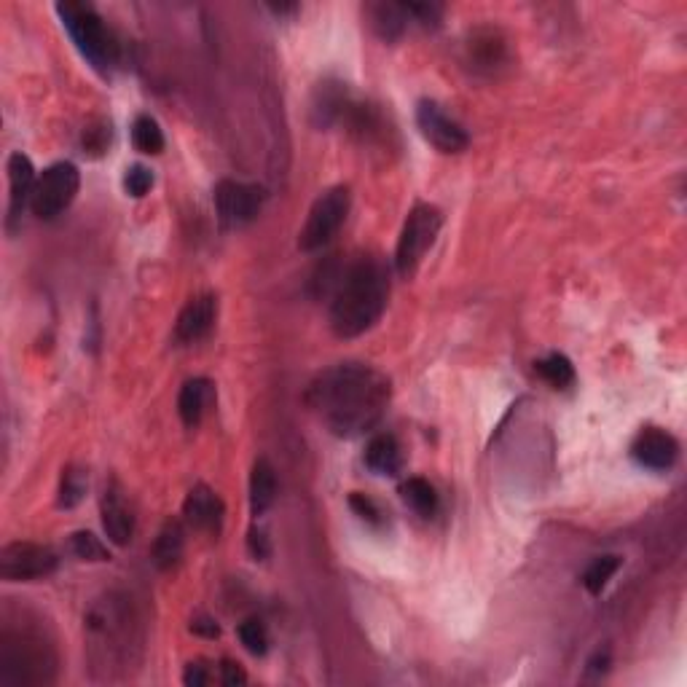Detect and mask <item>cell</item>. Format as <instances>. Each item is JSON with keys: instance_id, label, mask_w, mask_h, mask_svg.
Returning a JSON list of instances; mask_svg holds the SVG:
<instances>
[{"instance_id": "obj_12", "label": "cell", "mask_w": 687, "mask_h": 687, "mask_svg": "<svg viewBox=\"0 0 687 687\" xmlns=\"http://www.w3.org/2000/svg\"><path fill=\"white\" fill-rule=\"evenodd\" d=\"M416 127L425 135L430 145H435L443 153H462L470 145V137L457 121L449 119L441 111V105L430 100H422L416 105Z\"/></svg>"}, {"instance_id": "obj_6", "label": "cell", "mask_w": 687, "mask_h": 687, "mask_svg": "<svg viewBox=\"0 0 687 687\" xmlns=\"http://www.w3.org/2000/svg\"><path fill=\"white\" fill-rule=\"evenodd\" d=\"M441 226L443 215L433 204H416L408 213L403 231H400L398 250H395V266L403 277H411L416 272V266L422 263L427 250L435 245Z\"/></svg>"}, {"instance_id": "obj_28", "label": "cell", "mask_w": 687, "mask_h": 687, "mask_svg": "<svg viewBox=\"0 0 687 687\" xmlns=\"http://www.w3.org/2000/svg\"><path fill=\"white\" fill-rule=\"evenodd\" d=\"M239 642L245 645L250 655H266L269 653V631L258 618H247L239 626Z\"/></svg>"}, {"instance_id": "obj_29", "label": "cell", "mask_w": 687, "mask_h": 687, "mask_svg": "<svg viewBox=\"0 0 687 687\" xmlns=\"http://www.w3.org/2000/svg\"><path fill=\"white\" fill-rule=\"evenodd\" d=\"M70 548L81 561H108L111 553L100 543V537H94L92 532H76L70 540Z\"/></svg>"}, {"instance_id": "obj_22", "label": "cell", "mask_w": 687, "mask_h": 687, "mask_svg": "<svg viewBox=\"0 0 687 687\" xmlns=\"http://www.w3.org/2000/svg\"><path fill=\"white\" fill-rule=\"evenodd\" d=\"M371 25L384 41H398L408 25L403 3H376V6H371Z\"/></svg>"}, {"instance_id": "obj_35", "label": "cell", "mask_w": 687, "mask_h": 687, "mask_svg": "<svg viewBox=\"0 0 687 687\" xmlns=\"http://www.w3.org/2000/svg\"><path fill=\"white\" fill-rule=\"evenodd\" d=\"M221 682L223 685H229V687H234V685H245L247 682V674H245V669L239 666V663H234V661H223V666H221Z\"/></svg>"}, {"instance_id": "obj_16", "label": "cell", "mask_w": 687, "mask_h": 687, "mask_svg": "<svg viewBox=\"0 0 687 687\" xmlns=\"http://www.w3.org/2000/svg\"><path fill=\"white\" fill-rule=\"evenodd\" d=\"M35 170L33 162L27 159L25 153H11L9 156V223L19 221L25 207H30L35 191Z\"/></svg>"}, {"instance_id": "obj_5", "label": "cell", "mask_w": 687, "mask_h": 687, "mask_svg": "<svg viewBox=\"0 0 687 687\" xmlns=\"http://www.w3.org/2000/svg\"><path fill=\"white\" fill-rule=\"evenodd\" d=\"M57 14H60L62 25L70 33L78 51L100 73H108L119 60V43H116L111 30L105 27L100 14L84 3H57Z\"/></svg>"}, {"instance_id": "obj_17", "label": "cell", "mask_w": 687, "mask_h": 687, "mask_svg": "<svg viewBox=\"0 0 687 687\" xmlns=\"http://www.w3.org/2000/svg\"><path fill=\"white\" fill-rule=\"evenodd\" d=\"M102 529L113 545H129L132 535H135V516L127 508V502L116 489H108L102 497Z\"/></svg>"}, {"instance_id": "obj_34", "label": "cell", "mask_w": 687, "mask_h": 687, "mask_svg": "<svg viewBox=\"0 0 687 687\" xmlns=\"http://www.w3.org/2000/svg\"><path fill=\"white\" fill-rule=\"evenodd\" d=\"M247 548H250V553H253V559H258V561L272 556L269 537H266V532H261V529H250V535H247Z\"/></svg>"}, {"instance_id": "obj_33", "label": "cell", "mask_w": 687, "mask_h": 687, "mask_svg": "<svg viewBox=\"0 0 687 687\" xmlns=\"http://www.w3.org/2000/svg\"><path fill=\"white\" fill-rule=\"evenodd\" d=\"M349 508L355 510L357 516L363 518V521H368V524H382V510H379V505H376L371 497H365V494H352V497H349Z\"/></svg>"}, {"instance_id": "obj_8", "label": "cell", "mask_w": 687, "mask_h": 687, "mask_svg": "<svg viewBox=\"0 0 687 687\" xmlns=\"http://www.w3.org/2000/svg\"><path fill=\"white\" fill-rule=\"evenodd\" d=\"M462 65L473 76L497 78L513 65V49L497 27H475L462 41Z\"/></svg>"}, {"instance_id": "obj_25", "label": "cell", "mask_w": 687, "mask_h": 687, "mask_svg": "<svg viewBox=\"0 0 687 687\" xmlns=\"http://www.w3.org/2000/svg\"><path fill=\"white\" fill-rule=\"evenodd\" d=\"M132 143L140 153H148V156H156V153L164 151V135L159 124L151 119V116H137L135 124H132Z\"/></svg>"}, {"instance_id": "obj_9", "label": "cell", "mask_w": 687, "mask_h": 687, "mask_svg": "<svg viewBox=\"0 0 687 687\" xmlns=\"http://www.w3.org/2000/svg\"><path fill=\"white\" fill-rule=\"evenodd\" d=\"M78 186H81V172H78L76 164H51L49 170L43 172L38 183H35L30 210L38 218H43V221H51V218L65 213L70 204H73Z\"/></svg>"}, {"instance_id": "obj_1", "label": "cell", "mask_w": 687, "mask_h": 687, "mask_svg": "<svg viewBox=\"0 0 687 687\" xmlns=\"http://www.w3.org/2000/svg\"><path fill=\"white\" fill-rule=\"evenodd\" d=\"M390 400V382L360 363L328 368L309 384L306 403L323 416L339 438H357L382 422Z\"/></svg>"}, {"instance_id": "obj_27", "label": "cell", "mask_w": 687, "mask_h": 687, "mask_svg": "<svg viewBox=\"0 0 687 687\" xmlns=\"http://www.w3.org/2000/svg\"><path fill=\"white\" fill-rule=\"evenodd\" d=\"M86 473L78 470V467H68L62 473V484H60V508H76L78 502L84 500L86 494Z\"/></svg>"}, {"instance_id": "obj_7", "label": "cell", "mask_w": 687, "mask_h": 687, "mask_svg": "<svg viewBox=\"0 0 687 687\" xmlns=\"http://www.w3.org/2000/svg\"><path fill=\"white\" fill-rule=\"evenodd\" d=\"M349 215V188L336 186L331 191H325L323 196H317V202L312 204V210L306 215V223L301 234H298V247L304 253H314L331 242L339 229L344 226Z\"/></svg>"}, {"instance_id": "obj_18", "label": "cell", "mask_w": 687, "mask_h": 687, "mask_svg": "<svg viewBox=\"0 0 687 687\" xmlns=\"http://www.w3.org/2000/svg\"><path fill=\"white\" fill-rule=\"evenodd\" d=\"M365 465L376 475H398L403 467V451H400L398 438L390 433L374 435L365 449Z\"/></svg>"}, {"instance_id": "obj_30", "label": "cell", "mask_w": 687, "mask_h": 687, "mask_svg": "<svg viewBox=\"0 0 687 687\" xmlns=\"http://www.w3.org/2000/svg\"><path fill=\"white\" fill-rule=\"evenodd\" d=\"M151 186H153V172L148 170V167H143V164L129 167L127 175H124V191H127L129 196H135V199L148 194Z\"/></svg>"}, {"instance_id": "obj_23", "label": "cell", "mask_w": 687, "mask_h": 687, "mask_svg": "<svg viewBox=\"0 0 687 687\" xmlns=\"http://www.w3.org/2000/svg\"><path fill=\"white\" fill-rule=\"evenodd\" d=\"M400 497L408 508L414 510L416 516L433 518L438 513V494H435L433 484L425 478H408L400 484Z\"/></svg>"}, {"instance_id": "obj_32", "label": "cell", "mask_w": 687, "mask_h": 687, "mask_svg": "<svg viewBox=\"0 0 687 687\" xmlns=\"http://www.w3.org/2000/svg\"><path fill=\"white\" fill-rule=\"evenodd\" d=\"M81 143H84V148L92 153V156H100V153L108 148V143H111V124L100 121L97 127H86Z\"/></svg>"}, {"instance_id": "obj_13", "label": "cell", "mask_w": 687, "mask_h": 687, "mask_svg": "<svg viewBox=\"0 0 687 687\" xmlns=\"http://www.w3.org/2000/svg\"><path fill=\"white\" fill-rule=\"evenodd\" d=\"M631 457L639 467L647 470H669L679 457V443L671 438L666 430L658 427H647L637 435V441L631 443Z\"/></svg>"}, {"instance_id": "obj_3", "label": "cell", "mask_w": 687, "mask_h": 687, "mask_svg": "<svg viewBox=\"0 0 687 687\" xmlns=\"http://www.w3.org/2000/svg\"><path fill=\"white\" fill-rule=\"evenodd\" d=\"M86 631H89V647L97 661H129V650L135 645V623H132L127 599H105V604H97L86 618Z\"/></svg>"}, {"instance_id": "obj_10", "label": "cell", "mask_w": 687, "mask_h": 687, "mask_svg": "<svg viewBox=\"0 0 687 687\" xmlns=\"http://www.w3.org/2000/svg\"><path fill=\"white\" fill-rule=\"evenodd\" d=\"M60 559L49 545L9 543L0 548V577L9 583H33L57 569Z\"/></svg>"}, {"instance_id": "obj_15", "label": "cell", "mask_w": 687, "mask_h": 687, "mask_svg": "<svg viewBox=\"0 0 687 687\" xmlns=\"http://www.w3.org/2000/svg\"><path fill=\"white\" fill-rule=\"evenodd\" d=\"M183 516L199 532H218L223 524V502L210 486L196 484L183 502Z\"/></svg>"}, {"instance_id": "obj_24", "label": "cell", "mask_w": 687, "mask_h": 687, "mask_svg": "<svg viewBox=\"0 0 687 687\" xmlns=\"http://www.w3.org/2000/svg\"><path fill=\"white\" fill-rule=\"evenodd\" d=\"M535 371L543 376L551 387H556V390H564V387H569V384L575 382V368L569 363V357L559 355V352H553V355L537 360Z\"/></svg>"}, {"instance_id": "obj_20", "label": "cell", "mask_w": 687, "mask_h": 687, "mask_svg": "<svg viewBox=\"0 0 687 687\" xmlns=\"http://www.w3.org/2000/svg\"><path fill=\"white\" fill-rule=\"evenodd\" d=\"M213 398V384L207 379H191V382L183 384L178 398V414L183 419L186 427H196L202 422L204 411H207V403Z\"/></svg>"}, {"instance_id": "obj_14", "label": "cell", "mask_w": 687, "mask_h": 687, "mask_svg": "<svg viewBox=\"0 0 687 687\" xmlns=\"http://www.w3.org/2000/svg\"><path fill=\"white\" fill-rule=\"evenodd\" d=\"M215 314H218V301L215 296H196L191 298L183 312H180L178 323H175V339L180 344H196L199 339H204L210 328L215 323Z\"/></svg>"}, {"instance_id": "obj_2", "label": "cell", "mask_w": 687, "mask_h": 687, "mask_svg": "<svg viewBox=\"0 0 687 687\" xmlns=\"http://www.w3.org/2000/svg\"><path fill=\"white\" fill-rule=\"evenodd\" d=\"M390 296V280L374 258L355 261L344 269L331 298V328L339 339H355L374 328Z\"/></svg>"}, {"instance_id": "obj_4", "label": "cell", "mask_w": 687, "mask_h": 687, "mask_svg": "<svg viewBox=\"0 0 687 687\" xmlns=\"http://www.w3.org/2000/svg\"><path fill=\"white\" fill-rule=\"evenodd\" d=\"M54 653L46 639L33 631H6L0 642V679L11 685L49 682Z\"/></svg>"}, {"instance_id": "obj_37", "label": "cell", "mask_w": 687, "mask_h": 687, "mask_svg": "<svg viewBox=\"0 0 687 687\" xmlns=\"http://www.w3.org/2000/svg\"><path fill=\"white\" fill-rule=\"evenodd\" d=\"M191 631L194 634H199V637H207V639H215V637H221V626L215 623L213 618H194L191 620Z\"/></svg>"}, {"instance_id": "obj_21", "label": "cell", "mask_w": 687, "mask_h": 687, "mask_svg": "<svg viewBox=\"0 0 687 687\" xmlns=\"http://www.w3.org/2000/svg\"><path fill=\"white\" fill-rule=\"evenodd\" d=\"M183 548H186V529L180 521H167L153 543V564L159 569H172L183 556Z\"/></svg>"}, {"instance_id": "obj_36", "label": "cell", "mask_w": 687, "mask_h": 687, "mask_svg": "<svg viewBox=\"0 0 687 687\" xmlns=\"http://www.w3.org/2000/svg\"><path fill=\"white\" fill-rule=\"evenodd\" d=\"M183 682L188 687H204L210 685V671L204 663H188L186 674H183Z\"/></svg>"}, {"instance_id": "obj_11", "label": "cell", "mask_w": 687, "mask_h": 687, "mask_svg": "<svg viewBox=\"0 0 687 687\" xmlns=\"http://www.w3.org/2000/svg\"><path fill=\"white\" fill-rule=\"evenodd\" d=\"M266 202V188L255 183H237V180H221L215 188V210L223 229H242L255 215L261 213Z\"/></svg>"}, {"instance_id": "obj_31", "label": "cell", "mask_w": 687, "mask_h": 687, "mask_svg": "<svg viewBox=\"0 0 687 687\" xmlns=\"http://www.w3.org/2000/svg\"><path fill=\"white\" fill-rule=\"evenodd\" d=\"M408 19H416L419 25L425 27H438L441 25L443 9L438 3H403Z\"/></svg>"}, {"instance_id": "obj_26", "label": "cell", "mask_w": 687, "mask_h": 687, "mask_svg": "<svg viewBox=\"0 0 687 687\" xmlns=\"http://www.w3.org/2000/svg\"><path fill=\"white\" fill-rule=\"evenodd\" d=\"M618 569H620V556H599V559L591 561V567H588L586 575H583V586H586L588 594H594V596L602 594Z\"/></svg>"}, {"instance_id": "obj_38", "label": "cell", "mask_w": 687, "mask_h": 687, "mask_svg": "<svg viewBox=\"0 0 687 687\" xmlns=\"http://www.w3.org/2000/svg\"><path fill=\"white\" fill-rule=\"evenodd\" d=\"M607 663H610V655L607 653H596V658L588 666H591V671H604L607 669Z\"/></svg>"}, {"instance_id": "obj_19", "label": "cell", "mask_w": 687, "mask_h": 687, "mask_svg": "<svg viewBox=\"0 0 687 687\" xmlns=\"http://www.w3.org/2000/svg\"><path fill=\"white\" fill-rule=\"evenodd\" d=\"M277 500V475L269 459H255L250 473V510L253 516H263Z\"/></svg>"}]
</instances>
